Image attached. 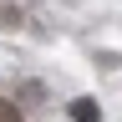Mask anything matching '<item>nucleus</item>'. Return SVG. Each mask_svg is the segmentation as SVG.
I'll return each instance as SVG.
<instances>
[{
  "label": "nucleus",
  "mask_w": 122,
  "mask_h": 122,
  "mask_svg": "<svg viewBox=\"0 0 122 122\" xmlns=\"http://www.w3.org/2000/svg\"><path fill=\"white\" fill-rule=\"evenodd\" d=\"M71 117H76V122H102V107L92 102V97H76V102H71Z\"/></svg>",
  "instance_id": "nucleus-1"
}]
</instances>
